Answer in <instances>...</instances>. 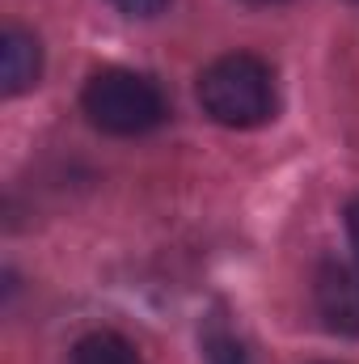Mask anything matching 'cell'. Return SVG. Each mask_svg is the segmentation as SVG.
Returning <instances> with one entry per match:
<instances>
[{
	"mask_svg": "<svg viewBox=\"0 0 359 364\" xmlns=\"http://www.w3.org/2000/svg\"><path fill=\"white\" fill-rule=\"evenodd\" d=\"M118 13H127V17H153V13H161L165 9V0H110Z\"/></svg>",
	"mask_w": 359,
	"mask_h": 364,
	"instance_id": "obj_7",
	"label": "cell"
},
{
	"mask_svg": "<svg viewBox=\"0 0 359 364\" xmlns=\"http://www.w3.org/2000/svg\"><path fill=\"white\" fill-rule=\"evenodd\" d=\"M81 106H85L93 127H101L110 136H144V132L161 127L170 114L165 93L157 90V81H148L144 73H131V68L93 73L85 93H81Z\"/></svg>",
	"mask_w": 359,
	"mask_h": 364,
	"instance_id": "obj_2",
	"label": "cell"
},
{
	"mask_svg": "<svg viewBox=\"0 0 359 364\" xmlns=\"http://www.w3.org/2000/svg\"><path fill=\"white\" fill-rule=\"evenodd\" d=\"M199 102L224 127H258L275 119V73L250 51L220 55L199 77Z\"/></svg>",
	"mask_w": 359,
	"mask_h": 364,
	"instance_id": "obj_1",
	"label": "cell"
},
{
	"mask_svg": "<svg viewBox=\"0 0 359 364\" xmlns=\"http://www.w3.org/2000/svg\"><path fill=\"white\" fill-rule=\"evenodd\" d=\"M203 352H207V360L211 364H250L245 360V352H241V343H237L220 322L207 326V335H203Z\"/></svg>",
	"mask_w": 359,
	"mask_h": 364,
	"instance_id": "obj_6",
	"label": "cell"
},
{
	"mask_svg": "<svg viewBox=\"0 0 359 364\" xmlns=\"http://www.w3.org/2000/svg\"><path fill=\"white\" fill-rule=\"evenodd\" d=\"M254 4H279V0H254Z\"/></svg>",
	"mask_w": 359,
	"mask_h": 364,
	"instance_id": "obj_9",
	"label": "cell"
},
{
	"mask_svg": "<svg viewBox=\"0 0 359 364\" xmlns=\"http://www.w3.org/2000/svg\"><path fill=\"white\" fill-rule=\"evenodd\" d=\"M38 73H43V47H38V38L30 30L9 26L0 34V81H4V93L34 90Z\"/></svg>",
	"mask_w": 359,
	"mask_h": 364,
	"instance_id": "obj_4",
	"label": "cell"
},
{
	"mask_svg": "<svg viewBox=\"0 0 359 364\" xmlns=\"http://www.w3.org/2000/svg\"><path fill=\"white\" fill-rule=\"evenodd\" d=\"M313 301L317 314L330 331L359 335V272L347 263H326L313 279Z\"/></svg>",
	"mask_w": 359,
	"mask_h": 364,
	"instance_id": "obj_3",
	"label": "cell"
},
{
	"mask_svg": "<svg viewBox=\"0 0 359 364\" xmlns=\"http://www.w3.org/2000/svg\"><path fill=\"white\" fill-rule=\"evenodd\" d=\"M72 364H144V360H140L136 343H127L123 335H114V331H93V335H85V339L77 343Z\"/></svg>",
	"mask_w": 359,
	"mask_h": 364,
	"instance_id": "obj_5",
	"label": "cell"
},
{
	"mask_svg": "<svg viewBox=\"0 0 359 364\" xmlns=\"http://www.w3.org/2000/svg\"><path fill=\"white\" fill-rule=\"evenodd\" d=\"M347 233H351V250H355V259H359V199L351 203V212H347Z\"/></svg>",
	"mask_w": 359,
	"mask_h": 364,
	"instance_id": "obj_8",
	"label": "cell"
}]
</instances>
